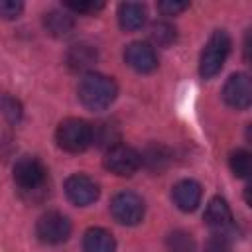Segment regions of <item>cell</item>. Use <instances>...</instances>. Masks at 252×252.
<instances>
[{
  "instance_id": "9c48e42d",
  "label": "cell",
  "mask_w": 252,
  "mask_h": 252,
  "mask_svg": "<svg viewBox=\"0 0 252 252\" xmlns=\"http://www.w3.org/2000/svg\"><path fill=\"white\" fill-rule=\"evenodd\" d=\"M222 98L230 108L246 110L252 102V83L246 73H234L222 87Z\"/></svg>"
},
{
  "instance_id": "44dd1931",
  "label": "cell",
  "mask_w": 252,
  "mask_h": 252,
  "mask_svg": "<svg viewBox=\"0 0 252 252\" xmlns=\"http://www.w3.org/2000/svg\"><path fill=\"white\" fill-rule=\"evenodd\" d=\"M167 159H169V156H167V152H165L163 146H154V148H150V150L146 152V156L142 158V161H146V165H148L152 171L163 169V165L167 163Z\"/></svg>"
},
{
  "instance_id": "8992f818",
  "label": "cell",
  "mask_w": 252,
  "mask_h": 252,
  "mask_svg": "<svg viewBox=\"0 0 252 252\" xmlns=\"http://www.w3.org/2000/svg\"><path fill=\"white\" fill-rule=\"evenodd\" d=\"M144 201L138 193L134 191H120L112 197L110 201V213L114 220L126 226H134L144 219Z\"/></svg>"
},
{
  "instance_id": "277c9868",
  "label": "cell",
  "mask_w": 252,
  "mask_h": 252,
  "mask_svg": "<svg viewBox=\"0 0 252 252\" xmlns=\"http://www.w3.org/2000/svg\"><path fill=\"white\" fill-rule=\"evenodd\" d=\"M205 222L213 230V236H220L228 240L234 234H238V226L232 217V211L222 197H213L209 201L205 209Z\"/></svg>"
},
{
  "instance_id": "7c38bea8",
  "label": "cell",
  "mask_w": 252,
  "mask_h": 252,
  "mask_svg": "<svg viewBox=\"0 0 252 252\" xmlns=\"http://www.w3.org/2000/svg\"><path fill=\"white\" fill-rule=\"evenodd\" d=\"M201 195H203V189L197 181L193 179H181L173 185V191H171V197H173V203L177 205L179 211H195L197 205L201 203Z\"/></svg>"
},
{
  "instance_id": "5bb4252c",
  "label": "cell",
  "mask_w": 252,
  "mask_h": 252,
  "mask_svg": "<svg viewBox=\"0 0 252 252\" xmlns=\"http://www.w3.org/2000/svg\"><path fill=\"white\" fill-rule=\"evenodd\" d=\"M96 49L91 43H75L67 51V65L73 71H87L96 63Z\"/></svg>"
},
{
  "instance_id": "4fadbf2b",
  "label": "cell",
  "mask_w": 252,
  "mask_h": 252,
  "mask_svg": "<svg viewBox=\"0 0 252 252\" xmlns=\"http://www.w3.org/2000/svg\"><path fill=\"white\" fill-rule=\"evenodd\" d=\"M116 240L114 236L100 226H93L83 236V252H114Z\"/></svg>"
},
{
  "instance_id": "484cf974",
  "label": "cell",
  "mask_w": 252,
  "mask_h": 252,
  "mask_svg": "<svg viewBox=\"0 0 252 252\" xmlns=\"http://www.w3.org/2000/svg\"><path fill=\"white\" fill-rule=\"evenodd\" d=\"M2 108H4V112H6V116H8L10 120H18V118H20V104H18L16 100L4 98V100H2Z\"/></svg>"
},
{
  "instance_id": "ba28073f",
  "label": "cell",
  "mask_w": 252,
  "mask_h": 252,
  "mask_svg": "<svg viewBox=\"0 0 252 252\" xmlns=\"http://www.w3.org/2000/svg\"><path fill=\"white\" fill-rule=\"evenodd\" d=\"M35 234L45 244H61L71 234V222L65 215L57 211H49L39 217L35 224Z\"/></svg>"
},
{
  "instance_id": "9a60e30c",
  "label": "cell",
  "mask_w": 252,
  "mask_h": 252,
  "mask_svg": "<svg viewBox=\"0 0 252 252\" xmlns=\"http://www.w3.org/2000/svg\"><path fill=\"white\" fill-rule=\"evenodd\" d=\"M118 24L126 32L140 30L146 24V8L138 2H122L118 6Z\"/></svg>"
},
{
  "instance_id": "ffe728a7",
  "label": "cell",
  "mask_w": 252,
  "mask_h": 252,
  "mask_svg": "<svg viewBox=\"0 0 252 252\" xmlns=\"http://www.w3.org/2000/svg\"><path fill=\"white\" fill-rule=\"evenodd\" d=\"M150 37H152V41L156 45L167 47V45H171L175 41L177 33H175V28L171 24H167V22H156L152 26V30H150Z\"/></svg>"
},
{
  "instance_id": "6da1fadb",
  "label": "cell",
  "mask_w": 252,
  "mask_h": 252,
  "mask_svg": "<svg viewBox=\"0 0 252 252\" xmlns=\"http://www.w3.org/2000/svg\"><path fill=\"white\" fill-rule=\"evenodd\" d=\"M77 93H79V100L83 102L85 108L104 110L114 102V98L118 94V87L112 77H106L100 73H87L81 79Z\"/></svg>"
},
{
  "instance_id": "ac0fdd59",
  "label": "cell",
  "mask_w": 252,
  "mask_h": 252,
  "mask_svg": "<svg viewBox=\"0 0 252 252\" xmlns=\"http://www.w3.org/2000/svg\"><path fill=\"white\" fill-rule=\"evenodd\" d=\"M228 165H230V171L244 179L252 173V156L246 152V150H234L228 158Z\"/></svg>"
},
{
  "instance_id": "8fae6325",
  "label": "cell",
  "mask_w": 252,
  "mask_h": 252,
  "mask_svg": "<svg viewBox=\"0 0 252 252\" xmlns=\"http://www.w3.org/2000/svg\"><path fill=\"white\" fill-rule=\"evenodd\" d=\"M124 61L138 73H152L158 67L156 49L146 41H132L124 49Z\"/></svg>"
},
{
  "instance_id": "603a6c76",
  "label": "cell",
  "mask_w": 252,
  "mask_h": 252,
  "mask_svg": "<svg viewBox=\"0 0 252 252\" xmlns=\"http://www.w3.org/2000/svg\"><path fill=\"white\" fill-rule=\"evenodd\" d=\"M65 8L79 14H96L98 10L104 8V4L102 2H65Z\"/></svg>"
},
{
  "instance_id": "7402d4cb",
  "label": "cell",
  "mask_w": 252,
  "mask_h": 252,
  "mask_svg": "<svg viewBox=\"0 0 252 252\" xmlns=\"http://www.w3.org/2000/svg\"><path fill=\"white\" fill-rule=\"evenodd\" d=\"M24 4L18 0H0V18L4 20H14L22 14Z\"/></svg>"
},
{
  "instance_id": "7a4b0ae2",
  "label": "cell",
  "mask_w": 252,
  "mask_h": 252,
  "mask_svg": "<svg viewBox=\"0 0 252 252\" xmlns=\"http://www.w3.org/2000/svg\"><path fill=\"white\" fill-rule=\"evenodd\" d=\"M230 45H232L230 37L224 30L213 32V35L205 43V47L201 51V59H199V73L203 79H211L222 69V65L230 53Z\"/></svg>"
},
{
  "instance_id": "3957f363",
  "label": "cell",
  "mask_w": 252,
  "mask_h": 252,
  "mask_svg": "<svg viewBox=\"0 0 252 252\" xmlns=\"http://www.w3.org/2000/svg\"><path fill=\"white\" fill-rule=\"evenodd\" d=\"M57 146L69 154H81L93 144V128L81 118H65L55 132Z\"/></svg>"
},
{
  "instance_id": "d4e9b609",
  "label": "cell",
  "mask_w": 252,
  "mask_h": 252,
  "mask_svg": "<svg viewBox=\"0 0 252 252\" xmlns=\"http://www.w3.org/2000/svg\"><path fill=\"white\" fill-rule=\"evenodd\" d=\"M205 252H230L228 240H224L220 236H211L209 242L205 244Z\"/></svg>"
},
{
  "instance_id": "30bf717a",
  "label": "cell",
  "mask_w": 252,
  "mask_h": 252,
  "mask_svg": "<svg viewBox=\"0 0 252 252\" xmlns=\"http://www.w3.org/2000/svg\"><path fill=\"white\" fill-rule=\"evenodd\" d=\"M65 195L73 205L87 207L98 199V185L83 173H75L65 181Z\"/></svg>"
},
{
  "instance_id": "52a82bcc",
  "label": "cell",
  "mask_w": 252,
  "mask_h": 252,
  "mask_svg": "<svg viewBox=\"0 0 252 252\" xmlns=\"http://www.w3.org/2000/svg\"><path fill=\"white\" fill-rule=\"evenodd\" d=\"M140 165H142V156L126 144H116L108 148L104 154V167L114 175L128 177L136 173Z\"/></svg>"
},
{
  "instance_id": "5b68a950",
  "label": "cell",
  "mask_w": 252,
  "mask_h": 252,
  "mask_svg": "<svg viewBox=\"0 0 252 252\" xmlns=\"http://www.w3.org/2000/svg\"><path fill=\"white\" fill-rule=\"evenodd\" d=\"M14 181L24 193L39 191L47 181V169L37 158L24 156L14 165Z\"/></svg>"
},
{
  "instance_id": "2e32d148",
  "label": "cell",
  "mask_w": 252,
  "mask_h": 252,
  "mask_svg": "<svg viewBox=\"0 0 252 252\" xmlns=\"http://www.w3.org/2000/svg\"><path fill=\"white\" fill-rule=\"evenodd\" d=\"M43 26H45L47 33H51L53 37H65L73 32L75 20L71 14H67L63 10H51L43 16Z\"/></svg>"
},
{
  "instance_id": "e0dca14e",
  "label": "cell",
  "mask_w": 252,
  "mask_h": 252,
  "mask_svg": "<svg viewBox=\"0 0 252 252\" xmlns=\"http://www.w3.org/2000/svg\"><path fill=\"white\" fill-rule=\"evenodd\" d=\"M93 128V142L100 148H112L120 144V128L112 120H100Z\"/></svg>"
},
{
  "instance_id": "cb8c5ba5",
  "label": "cell",
  "mask_w": 252,
  "mask_h": 252,
  "mask_svg": "<svg viewBox=\"0 0 252 252\" xmlns=\"http://www.w3.org/2000/svg\"><path fill=\"white\" fill-rule=\"evenodd\" d=\"M189 4L187 2H173V0H163L158 4V10L163 14V16H177L179 12L187 10Z\"/></svg>"
},
{
  "instance_id": "d6986e66",
  "label": "cell",
  "mask_w": 252,
  "mask_h": 252,
  "mask_svg": "<svg viewBox=\"0 0 252 252\" xmlns=\"http://www.w3.org/2000/svg\"><path fill=\"white\" fill-rule=\"evenodd\" d=\"M165 248L167 252H195V240L185 230H173L167 234Z\"/></svg>"
}]
</instances>
